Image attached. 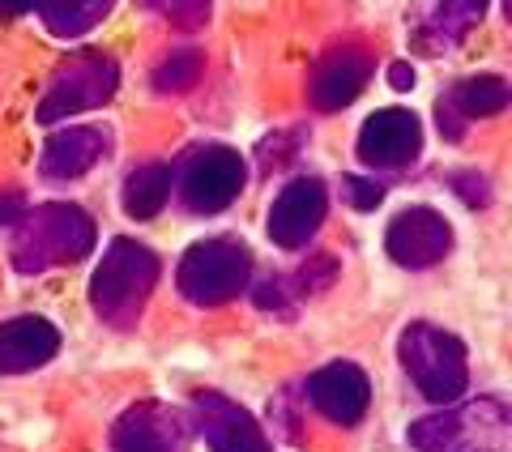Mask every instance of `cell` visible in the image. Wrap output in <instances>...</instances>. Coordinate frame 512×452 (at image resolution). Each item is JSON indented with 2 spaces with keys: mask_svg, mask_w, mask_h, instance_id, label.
Wrapping results in <instances>:
<instances>
[{
  "mask_svg": "<svg viewBox=\"0 0 512 452\" xmlns=\"http://www.w3.org/2000/svg\"><path fill=\"white\" fill-rule=\"evenodd\" d=\"M192 427L167 401H137L111 427V452H188Z\"/></svg>",
  "mask_w": 512,
  "mask_h": 452,
  "instance_id": "obj_10",
  "label": "cell"
},
{
  "mask_svg": "<svg viewBox=\"0 0 512 452\" xmlns=\"http://www.w3.org/2000/svg\"><path fill=\"white\" fill-rule=\"evenodd\" d=\"M167 18L175 26L192 30V26H201L205 18H210V0H167Z\"/></svg>",
  "mask_w": 512,
  "mask_h": 452,
  "instance_id": "obj_24",
  "label": "cell"
},
{
  "mask_svg": "<svg viewBox=\"0 0 512 452\" xmlns=\"http://www.w3.org/2000/svg\"><path fill=\"white\" fill-rule=\"evenodd\" d=\"M389 82H393V90H410V86H414V69H410L406 60L389 64Z\"/></svg>",
  "mask_w": 512,
  "mask_h": 452,
  "instance_id": "obj_27",
  "label": "cell"
},
{
  "mask_svg": "<svg viewBox=\"0 0 512 452\" xmlns=\"http://www.w3.org/2000/svg\"><path fill=\"white\" fill-rule=\"evenodd\" d=\"M107 128H94V124H69L60 133L47 137L43 145V158H39V171L47 180H77V175L94 171L107 158Z\"/></svg>",
  "mask_w": 512,
  "mask_h": 452,
  "instance_id": "obj_16",
  "label": "cell"
},
{
  "mask_svg": "<svg viewBox=\"0 0 512 452\" xmlns=\"http://www.w3.org/2000/svg\"><path fill=\"white\" fill-rule=\"evenodd\" d=\"M158 256L137 244V239H111L99 269H94L90 278V308L99 320H107V325H133V320L146 312V299L150 290L158 286Z\"/></svg>",
  "mask_w": 512,
  "mask_h": 452,
  "instance_id": "obj_2",
  "label": "cell"
},
{
  "mask_svg": "<svg viewBox=\"0 0 512 452\" xmlns=\"http://www.w3.org/2000/svg\"><path fill=\"white\" fill-rule=\"evenodd\" d=\"M120 90V64L103 56V52H82V56H69L52 73L47 82V94L39 99L35 120L39 124H56V120H69V116H82V111H94L111 103V94Z\"/></svg>",
  "mask_w": 512,
  "mask_h": 452,
  "instance_id": "obj_6",
  "label": "cell"
},
{
  "mask_svg": "<svg viewBox=\"0 0 512 452\" xmlns=\"http://www.w3.org/2000/svg\"><path fill=\"white\" fill-rule=\"evenodd\" d=\"M252 299H256V308H278L286 312V286L282 282H261L252 290Z\"/></svg>",
  "mask_w": 512,
  "mask_h": 452,
  "instance_id": "obj_25",
  "label": "cell"
},
{
  "mask_svg": "<svg viewBox=\"0 0 512 452\" xmlns=\"http://www.w3.org/2000/svg\"><path fill=\"white\" fill-rule=\"evenodd\" d=\"M320 222H325V184L320 180H291L269 205V239L286 252L308 248Z\"/></svg>",
  "mask_w": 512,
  "mask_h": 452,
  "instance_id": "obj_15",
  "label": "cell"
},
{
  "mask_svg": "<svg viewBox=\"0 0 512 452\" xmlns=\"http://www.w3.org/2000/svg\"><path fill=\"white\" fill-rule=\"evenodd\" d=\"M397 354H402V367L414 380V389L427 401H436V406H448V401H457L470 389L466 346L448 329H436V325H427V320H419V325H410L402 333Z\"/></svg>",
  "mask_w": 512,
  "mask_h": 452,
  "instance_id": "obj_4",
  "label": "cell"
},
{
  "mask_svg": "<svg viewBox=\"0 0 512 452\" xmlns=\"http://www.w3.org/2000/svg\"><path fill=\"white\" fill-rule=\"evenodd\" d=\"M308 401L329 423L355 427L367 414V406H372V380H367V371L359 363H346V359L325 363L308 376Z\"/></svg>",
  "mask_w": 512,
  "mask_h": 452,
  "instance_id": "obj_14",
  "label": "cell"
},
{
  "mask_svg": "<svg viewBox=\"0 0 512 452\" xmlns=\"http://www.w3.org/2000/svg\"><path fill=\"white\" fill-rule=\"evenodd\" d=\"M448 248H453V226H448V218L431 205L402 209V214L389 222V231H384V252H389L393 265H402V269L440 265L448 256Z\"/></svg>",
  "mask_w": 512,
  "mask_h": 452,
  "instance_id": "obj_9",
  "label": "cell"
},
{
  "mask_svg": "<svg viewBox=\"0 0 512 452\" xmlns=\"http://www.w3.org/2000/svg\"><path fill=\"white\" fill-rule=\"evenodd\" d=\"M372 77V56L359 43H333L308 73V103L316 111H342L363 94Z\"/></svg>",
  "mask_w": 512,
  "mask_h": 452,
  "instance_id": "obj_11",
  "label": "cell"
},
{
  "mask_svg": "<svg viewBox=\"0 0 512 452\" xmlns=\"http://www.w3.org/2000/svg\"><path fill=\"white\" fill-rule=\"evenodd\" d=\"M333 273H338V261H333V256H316L312 265H303L299 273H295V282H299V290H325L329 282H333Z\"/></svg>",
  "mask_w": 512,
  "mask_h": 452,
  "instance_id": "obj_23",
  "label": "cell"
},
{
  "mask_svg": "<svg viewBox=\"0 0 512 452\" xmlns=\"http://www.w3.org/2000/svg\"><path fill=\"white\" fill-rule=\"evenodd\" d=\"M30 5H35V0H0V13H5V18H22Z\"/></svg>",
  "mask_w": 512,
  "mask_h": 452,
  "instance_id": "obj_28",
  "label": "cell"
},
{
  "mask_svg": "<svg viewBox=\"0 0 512 452\" xmlns=\"http://www.w3.org/2000/svg\"><path fill=\"white\" fill-rule=\"evenodd\" d=\"M116 0H39V18L56 39H82L99 26Z\"/></svg>",
  "mask_w": 512,
  "mask_h": 452,
  "instance_id": "obj_20",
  "label": "cell"
},
{
  "mask_svg": "<svg viewBox=\"0 0 512 452\" xmlns=\"http://www.w3.org/2000/svg\"><path fill=\"white\" fill-rule=\"evenodd\" d=\"M504 107H508V82L504 77H495V73L466 77V82H457L440 99V133L457 141L461 133H466L470 120L500 116Z\"/></svg>",
  "mask_w": 512,
  "mask_h": 452,
  "instance_id": "obj_18",
  "label": "cell"
},
{
  "mask_svg": "<svg viewBox=\"0 0 512 452\" xmlns=\"http://www.w3.org/2000/svg\"><path fill=\"white\" fill-rule=\"evenodd\" d=\"M192 414H197V431L214 452H269V435L261 431V423L231 397L201 389L192 397Z\"/></svg>",
  "mask_w": 512,
  "mask_h": 452,
  "instance_id": "obj_13",
  "label": "cell"
},
{
  "mask_svg": "<svg viewBox=\"0 0 512 452\" xmlns=\"http://www.w3.org/2000/svg\"><path fill=\"white\" fill-rule=\"evenodd\" d=\"M342 201L350 209H376L384 201V184L363 180V175H346V180H342Z\"/></svg>",
  "mask_w": 512,
  "mask_h": 452,
  "instance_id": "obj_22",
  "label": "cell"
},
{
  "mask_svg": "<svg viewBox=\"0 0 512 452\" xmlns=\"http://www.w3.org/2000/svg\"><path fill=\"white\" fill-rule=\"evenodd\" d=\"M141 5H150V9H167V0H141Z\"/></svg>",
  "mask_w": 512,
  "mask_h": 452,
  "instance_id": "obj_29",
  "label": "cell"
},
{
  "mask_svg": "<svg viewBox=\"0 0 512 452\" xmlns=\"http://www.w3.org/2000/svg\"><path fill=\"white\" fill-rule=\"evenodd\" d=\"M423 150V124L402 107H384L359 128V158L372 171H402Z\"/></svg>",
  "mask_w": 512,
  "mask_h": 452,
  "instance_id": "obj_12",
  "label": "cell"
},
{
  "mask_svg": "<svg viewBox=\"0 0 512 452\" xmlns=\"http://www.w3.org/2000/svg\"><path fill=\"white\" fill-rule=\"evenodd\" d=\"M248 273H252L248 248L218 235V239H201V244L184 252L180 269H175V286L197 308H222L248 286Z\"/></svg>",
  "mask_w": 512,
  "mask_h": 452,
  "instance_id": "obj_5",
  "label": "cell"
},
{
  "mask_svg": "<svg viewBox=\"0 0 512 452\" xmlns=\"http://www.w3.org/2000/svg\"><path fill=\"white\" fill-rule=\"evenodd\" d=\"M94 218L82 205L69 201H47L26 209L13 231L9 261L18 273H47L60 265H77L94 252Z\"/></svg>",
  "mask_w": 512,
  "mask_h": 452,
  "instance_id": "obj_1",
  "label": "cell"
},
{
  "mask_svg": "<svg viewBox=\"0 0 512 452\" xmlns=\"http://www.w3.org/2000/svg\"><path fill=\"white\" fill-rule=\"evenodd\" d=\"M26 214V197L22 192H0V226H13Z\"/></svg>",
  "mask_w": 512,
  "mask_h": 452,
  "instance_id": "obj_26",
  "label": "cell"
},
{
  "mask_svg": "<svg viewBox=\"0 0 512 452\" xmlns=\"http://www.w3.org/2000/svg\"><path fill=\"white\" fill-rule=\"evenodd\" d=\"M60 350V329L43 316H18L0 325V376H26L43 363H52Z\"/></svg>",
  "mask_w": 512,
  "mask_h": 452,
  "instance_id": "obj_17",
  "label": "cell"
},
{
  "mask_svg": "<svg viewBox=\"0 0 512 452\" xmlns=\"http://www.w3.org/2000/svg\"><path fill=\"white\" fill-rule=\"evenodd\" d=\"M171 197V167L167 163H146V167H133L124 180V214L137 218V222H150L163 214V205Z\"/></svg>",
  "mask_w": 512,
  "mask_h": 452,
  "instance_id": "obj_19",
  "label": "cell"
},
{
  "mask_svg": "<svg viewBox=\"0 0 512 452\" xmlns=\"http://www.w3.org/2000/svg\"><path fill=\"white\" fill-rule=\"evenodd\" d=\"M512 414L504 401H448L440 414L410 423V444L419 452H508Z\"/></svg>",
  "mask_w": 512,
  "mask_h": 452,
  "instance_id": "obj_3",
  "label": "cell"
},
{
  "mask_svg": "<svg viewBox=\"0 0 512 452\" xmlns=\"http://www.w3.org/2000/svg\"><path fill=\"white\" fill-rule=\"evenodd\" d=\"M487 0H410L406 35L423 56H444L466 43L470 30L483 22Z\"/></svg>",
  "mask_w": 512,
  "mask_h": 452,
  "instance_id": "obj_8",
  "label": "cell"
},
{
  "mask_svg": "<svg viewBox=\"0 0 512 452\" xmlns=\"http://www.w3.org/2000/svg\"><path fill=\"white\" fill-rule=\"evenodd\" d=\"M201 69H205V56L197 47H175L171 56L158 60V69L150 73V82L158 94H184L201 82Z\"/></svg>",
  "mask_w": 512,
  "mask_h": 452,
  "instance_id": "obj_21",
  "label": "cell"
},
{
  "mask_svg": "<svg viewBox=\"0 0 512 452\" xmlns=\"http://www.w3.org/2000/svg\"><path fill=\"white\" fill-rule=\"evenodd\" d=\"M244 158L227 145H201L180 171V197L192 214H222L244 192Z\"/></svg>",
  "mask_w": 512,
  "mask_h": 452,
  "instance_id": "obj_7",
  "label": "cell"
}]
</instances>
